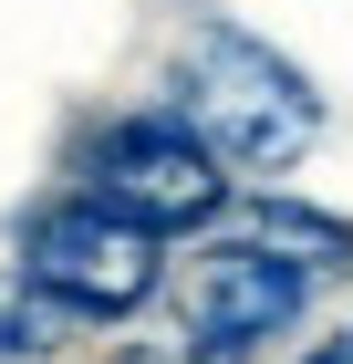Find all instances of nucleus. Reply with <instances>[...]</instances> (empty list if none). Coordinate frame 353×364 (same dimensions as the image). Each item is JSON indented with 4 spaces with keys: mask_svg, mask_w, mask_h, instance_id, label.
<instances>
[{
    "mask_svg": "<svg viewBox=\"0 0 353 364\" xmlns=\"http://www.w3.org/2000/svg\"><path fill=\"white\" fill-rule=\"evenodd\" d=\"M291 364H353V323H343L332 343H312V354H291Z\"/></svg>",
    "mask_w": 353,
    "mask_h": 364,
    "instance_id": "obj_7",
    "label": "nucleus"
},
{
    "mask_svg": "<svg viewBox=\"0 0 353 364\" xmlns=\"http://www.w3.org/2000/svg\"><path fill=\"white\" fill-rule=\"evenodd\" d=\"M63 177H73L83 198H104L114 219L156 229V240H218V229L239 219L229 156L197 136L188 114H166V105L94 114V125L73 136V167H63Z\"/></svg>",
    "mask_w": 353,
    "mask_h": 364,
    "instance_id": "obj_2",
    "label": "nucleus"
},
{
    "mask_svg": "<svg viewBox=\"0 0 353 364\" xmlns=\"http://www.w3.org/2000/svg\"><path fill=\"white\" fill-rule=\"evenodd\" d=\"M239 229L271 240L281 260H301L322 291L353 271V219H332V208H312V198H291V188H249V198H239Z\"/></svg>",
    "mask_w": 353,
    "mask_h": 364,
    "instance_id": "obj_5",
    "label": "nucleus"
},
{
    "mask_svg": "<svg viewBox=\"0 0 353 364\" xmlns=\"http://www.w3.org/2000/svg\"><path fill=\"white\" fill-rule=\"evenodd\" d=\"M73 343H83V323L0 260V364H53V354H73Z\"/></svg>",
    "mask_w": 353,
    "mask_h": 364,
    "instance_id": "obj_6",
    "label": "nucleus"
},
{
    "mask_svg": "<svg viewBox=\"0 0 353 364\" xmlns=\"http://www.w3.org/2000/svg\"><path fill=\"white\" fill-rule=\"evenodd\" d=\"M11 271H21L31 291H53L83 333H114V323H136V312H156V302H166L177 260H166L156 229L114 219L104 198L53 188V198H31L21 229H11Z\"/></svg>",
    "mask_w": 353,
    "mask_h": 364,
    "instance_id": "obj_3",
    "label": "nucleus"
},
{
    "mask_svg": "<svg viewBox=\"0 0 353 364\" xmlns=\"http://www.w3.org/2000/svg\"><path fill=\"white\" fill-rule=\"evenodd\" d=\"M166 114H188L197 136L229 156V177H291L322 146V84L281 42L197 11L166 53Z\"/></svg>",
    "mask_w": 353,
    "mask_h": 364,
    "instance_id": "obj_1",
    "label": "nucleus"
},
{
    "mask_svg": "<svg viewBox=\"0 0 353 364\" xmlns=\"http://www.w3.org/2000/svg\"><path fill=\"white\" fill-rule=\"evenodd\" d=\"M104 364H177V343H166V354H104Z\"/></svg>",
    "mask_w": 353,
    "mask_h": 364,
    "instance_id": "obj_8",
    "label": "nucleus"
},
{
    "mask_svg": "<svg viewBox=\"0 0 353 364\" xmlns=\"http://www.w3.org/2000/svg\"><path fill=\"white\" fill-rule=\"evenodd\" d=\"M322 302V281L281 260L271 240H249V229H218L177 260L166 281V323H177V364H271L281 343L312 323Z\"/></svg>",
    "mask_w": 353,
    "mask_h": 364,
    "instance_id": "obj_4",
    "label": "nucleus"
}]
</instances>
